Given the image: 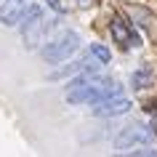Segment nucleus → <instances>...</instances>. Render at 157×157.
<instances>
[{"instance_id": "nucleus-7", "label": "nucleus", "mask_w": 157, "mask_h": 157, "mask_svg": "<svg viewBox=\"0 0 157 157\" xmlns=\"http://www.w3.org/2000/svg\"><path fill=\"white\" fill-rule=\"evenodd\" d=\"M88 56H93L99 64H109L112 53H109L107 45H101V43H91V45H88Z\"/></svg>"}, {"instance_id": "nucleus-4", "label": "nucleus", "mask_w": 157, "mask_h": 157, "mask_svg": "<svg viewBox=\"0 0 157 157\" xmlns=\"http://www.w3.org/2000/svg\"><path fill=\"white\" fill-rule=\"evenodd\" d=\"M131 107H133L131 99H125V96H115V99H107V101L93 104L91 112H93L96 117H120V115H125Z\"/></svg>"}, {"instance_id": "nucleus-11", "label": "nucleus", "mask_w": 157, "mask_h": 157, "mask_svg": "<svg viewBox=\"0 0 157 157\" xmlns=\"http://www.w3.org/2000/svg\"><path fill=\"white\" fill-rule=\"evenodd\" d=\"M93 0H80V6H91Z\"/></svg>"}, {"instance_id": "nucleus-10", "label": "nucleus", "mask_w": 157, "mask_h": 157, "mask_svg": "<svg viewBox=\"0 0 157 157\" xmlns=\"http://www.w3.org/2000/svg\"><path fill=\"white\" fill-rule=\"evenodd\" d=\"M48 6H51L53 11H64V8H61V3H59V0H48Z\"/></svg>"}, {"instance_id": "nucleus-6", "label": "nucleus", "mask_w": 157, "mask_h": 157, "mask_svg": "<svg viewBox=\"0 0 157 157\" xmlns=\"http://www.w3.org/2000/svg\"><path fill=\"white\" fill-rule=\"evenodd\" d=\"M40 16H43V8L40 6H29V8H24V13H21V19H19V24H21V32H32L35 27L40 24Z\"/></svg>"}, {"instance_id": "nucleus-5", "label": "nucleus", "mask_w": 157, "mask_h": 157, "mask_svg": "<svg viewBox=\"0 0 157 157\" xmlns=\"http://www.w3.org/2000/svg\"><path fill=\"white\" fill-rule=\"evenodd\" d=\"M27 8V0H6L3 6H0V21L3 24H19V19H21V13H24Z\"/></svg>"}, {"instance_id": "nucleus-8", "label": "nucleus", "mask_w": 157, "mask_h": 157, "mask_svg": "<svg viewBox=\"0 0 157 157\" xmlns=\"http://www.w3.org/2000/svg\"><path fill=\"white\" fill-rule=\"evenodd\" d=\"M149 80H152V72H149V69H139V72H136V75L131 77L133 88H144V85H147Z\"/></svg>"}, {"instance_id": "nucleus-1", "label": "nucleus", "mask_w": 157, "mask_h": 157, "mask_svg": "<svg viewBox=\"0 0 157 157\" xmlns=\"http://www.w3.org/2000/svg\"><path fill=\"white\" fill-rule=\"evenodd\" d=\"M77 48H80V35L77 32H64V35H59L56 40L45 43V48L40 51V56L45 59L48 64H59V61L69 59Z\"/></svg>"}, {"instance_id": "nucleus-2", "label": "nucleus", "mask_w": 157, "mask_h": 157, "mask_svg": "<svg viewBox=\"0 0 157 157\" xmlns=\"http://www.w3.org/2000/svg\"><path fill=\"white\" fill-rule=\"evenodd\" d=\"M109 32H112V40H115L117 45H123V48H139V45H141L139 32H136L123 16H112V21H109Z\"/></svg>"}, {"instance_id": "nucleus-9", "label": "nucleus", "mask_w": 157, "mask_h": 157, "mask_svg": "<svg viewBox=\"0 0 157 157\" xmlns=\"http://www.w3.org/2000/svg\"><path fill=\"white\" fill-rule=\"evenodd\" d=\"M117 157H157L155 149H144V152H128V155H117Z\"/></svg>"}, {"instance_id": "nucleus-3", "label": "nucleus", "mask_w": 157, "mask_h": 157, "mask_svg": "<svg viewBox=\"0 0 157 157\" xmlns=\"http://www.w3.org/2000/svg\"><path fill=\"white\" fill-rule=\"evenodd\" d=\"M152 139V131H147L144 125L133 123L128 128L120 131V136L115 139V149H131V147H141V144H147Z\"/></svg>"}]
</instances>
